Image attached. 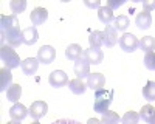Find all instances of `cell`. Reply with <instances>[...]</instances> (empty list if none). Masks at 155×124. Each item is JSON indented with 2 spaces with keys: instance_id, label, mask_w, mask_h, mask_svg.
I'll return each mask as SVG.
<instances>
[{
  "instance_id": "34",
  "label": "cell",
  "mask_w": 155,
  "mask_h": 124,
  "mask_svg": "<svg viewBox=\"0 0 155 124\" xmlns=\"http://www.w3.org/2000/svg\"><path fill=\"white\" fill-rule=\"evenodd\" d=\"M88 8H101V2H99V0H85V2H84Z\"/></svg>"
},
{
  "instance_id": "25",
  "label": "cell",
  "mask_w": 155,
  "mask_h": 124,
  "mask_svg": "<svg viewBox=\"0 0 155 124\" xmlns=\"http://www.w3.org/2000/svg\"><path fill=\"white\" fill-rule=\"evenodd\" d=\"M129 25H130V20H129L127 16H118V17H115V20L112 22V27L116 31H126Z\"/></svg>"
},
{
  "instance_id": "21",
  "label": "cell",
  "mask_w": 155,
  "mask_h": 124,
  "mask_svg": "<svg viewBox=\"0 0 155 124\" xmlns=\"http://www.w3.org/2000/svg\"><path fill=\"white\" fill-rule=\"evenodd\" d=\"M104 31H93L90 33V37H88V44L92 48H101L102 45H104Z\"/></svg>"
},
{
  "instance_id": "8",
  "label": "cell",
  "mask_w": 155,
  "mask_h": 124,
  "mask_svg": "<svg viewBox=\"0 0 155 124\" xmlns=\"http://www.w3.org/2000/svg\"><path fill=\"white\" fill-rule=\"evenodd\" d=\"M106 85V78L104 74L101 73H90L88 78H87V87L88 89H92L93 92H99L104 89Z\"/></svg>"
},
{
  "instance_id": "2",
  "label": "cell",
  "mask_w": 155,
  "mask_h": 124,
  "mask_svg": "<svg viewBox=\"0 0 155 124\" xmlns=\"http://www.w3.org/2000/svg\"><path fill=\"white\" fill-rule=\"evenodd\" d=\"M0 57H2V62L5 64V67L9 70L17 68L22 64V60H20L19 54L16 53V50L12 47H9L8 44H3L2 48H0Z\"/></svg>"
},
{
  "instance_id": "9",
  "label": "cell",
  "mask_w": 155,
  "mask_h": 124,
  "mask_svg": "<svg viewBox=\"0 0 155 124\" xmlns=\"http://www.w3.org/2000/svg\"><path fill=\"white\" fill-rule=\"evenodd\" d=\"M30 115L31 118H34L36 121H39L41 118H44L47 115V112H48V106L45 101H34L31 106H30Z\"/></svg>"
},
{
  "instance_id": "6",
  "label": "cell",
  "mask_w": 155,
  "mask_h": 124,
  "mask_svg": "<svg viewBox=\"0 0 155 124\" xmlns=\"http://www.w3.org/2000/svg\"><path fill=\"white\" fill-rule=\"evenodd\" d=\"M74 74H76L78 79L88 78V74H90V62L84 57V54L78 60H74Z\"/></svg>"
},
{
  "instance_id": "7",
  "label": "cell",
  "mask_w": 155,
  "mask_h": 124,
  "mask_svg": "<svg viewBox=\"0 0 155 124\" xmlns=\"http://www.w3.org/2000/svg\"><path fill=\"white\" fill-rule=\"evenodd\" d=\"M48 82H50L51 87H56V89H59V87L67 85L70 81H68V76H67L65 71H62V70H54V71L50 73Z\"/></svg>"
},
{
  "instance_id": "26",
  "label": "cell",
  "mask_w": 155,
  "mask_h": 124,
  "mask_svg": "<svg viewBox=\"0 0 155 124\" xmlns=\"http://www.w3.org/2000/svg\"><path fill=\"white\" fill-rule=\"evenodd\" d=\"M153 115H155V109L152 107V106H143L141 107V110H140V119H143L144 122H150V119L153 118Z\"/></svg>"
},
{
  "instance_id": "27",
  "label": "cell",
  "mask_w": 155,
  "mask_h": 124,
  "mask_svg": "<svg viewBox=\"0 0 155 124\" xmlns=\"http://www.w3.org/2000/svg\"><path fill=\"white\" fill-rule=\"evenodd\" d=\"M120 121H121V118L118 116V113L112 112V110H107L106 113H102V118H101L102 124H118Z\"/></svg>"
},
{
  "instance_id": "15",
  "label": "cell",
  "mask_w": 155,
  "mask_h": 124,
  "mask_svg": "<svg viewBox=\"0 0 155 124\" xmlns=\"http://www.w3.org/2000/svg\"><path fill=\"white\" fill-rule=\"evenodd\" d=\"M22 71L27 74V76H33V74L37 71V67H39V59L37 57H27L25 60H22Z\"/></svg>"
},
{
  "instance_id": "3",
  "label": "cell",
  "mask_w": 155,
  "mask_h": 124,
  "mask_svg": "<svg viewBox=\"0 0 155 124\" xmlns=\"http://www.w3.org/2000/svg\"><path fill=\"white\" fill-rule=\"evenodd\" d=\"M5 41L12 48L20 47V44H23V37H22V31L19 28V25L8 31H2V42H5Z\"/></svg>"
},
{
  "instance_id": "10",
  "label": "cell",
  "mask_w": 155,
  "mask_h": 124,
  "mask_svg": "<svg viewBox=\"0 0 155 124\" xmlns=\"http://www.w3.org/2000/svg\"><path fill=\"white\" fill-rule=\"evenodd\" d=\"M84 57L90 62V64L98 65V64H101V62H102V59H104V53H102L101 48H92V47H88L85 51H84Z\"/></svg>"
},
{
  "instance_id": "1",
  "label": "cell",
  "mask_w": 155,
  "mask_h": 124,
  "mask_svg": "<svg viewBox=\"0 0 155 124\" xmlns=\"http://www.w3.org/2000/svg\"><path fill=\"white\" fill-rule=\"evenodd\" d=\"M113 90H99L95 92V103H93V110L98 113H106L109 110V106L113 101Z\"/></svg>"
},
{
  "instance_id": "11",
  "label": "cell",
  "mask_w": 155,
  "mask_h": 124,
  "mask_svg": "<svg viewBox=\"0 0 155 124\" xmlns=\"http://www.w3.org/2000/svg\"><path fill=\"white\" fill-rule=\"evenodd\" d=\"M135 25L140 28V30H147L150 28V25H152V16H150V12L143 9V11H140L137 17H135Z\"/></svg>"
},
{
  "instance_id": "12",
  "label": "cell",
  "mask_w": 155,
  "mask_h": 124,
  "mask_svg": "<svg viewBox=\"0 0 155 124\" xmlns=\"http://www.w3.org/2000/svg\"><path fill=\"white\" fill-rule=\"evenodd\" d=\"M28 113H30V110L25 107L23 104H20V103H16L14 106L9 109V116H11V119H14V121L25 119Z\"/></svg>"
},
{
  "instance_id": "37",
  "label": "cell",
  "mask_w": 155,
  "mask_h": 124,
  "mask_svg": "<svg viewBox=\"0 0 155 124\" xmlns=\"http://www.w3.org/2000/svg\"><path fill=\"white\" fill-rule=\"evenodd\" d=\"M6 124H20V121H14V119H11L9 122H6Z\"/></svg>"
},
{
  "instance_id": "13",
  "label": "cell",
  "mask_w": 155,
  "mask_h": 124,
  "mask_svg": "<svg viewBox=\"0 0 155 124\" xmlns=\"http://www.w3.org/2000/svg\"><path fill=\"white\" fill-rule=\"evenodd\" d=\"M30 19H31L33 27H36V25H44L47 22V19H48V11L45 8H39L37 6V8H34L31 11Z\"/></svg>"
},
{
  "instance_id": "31",
  "label": "cell",
  "mask_w": 155,
  "mask_h": 124,
  "mask_svg": "<svg viewBox=\"0 0 155 124\" xmlns=\"http://www.w3.org/2000/svg\"><path fill=\"white\" fill-rule=\"evenodd\" d=\"M144 65L147 70H155V53H147L144 56Z\"/></svg>"
},
{
  "instance_id": "20",
  "label": "cell",
  "mask_w": 155,
  "mask_h": 124,
  "mask_svg": "<svg viewBox=\"0 0 155 124\" xmlns=\"http://www.w3.org/2000/svg\"><path fill=\"white\" fill-rule=\"evenodd\" d=\"M11 81H12L11 70H9V68H6V67H3L2 70H0V90L5 92V90H6V87L9 89V87L12 85V84H11Z\"/></svg>"
},
{
  "instance_id": "22",
  "label": "cell",
  "mask_w": 155,
  "mask_h": 124,
  "mask_svg": "<svg viewBox=\"0 0 155 124\" xmlns=\"http://www.w3.org/2000/svg\"><path fill=\"white\" fill-rule=\"evenodd\" d=\"M141 51H144L146 54L147 53H153L155 50V37L152 36H144L143 39L140 41V47H138Z\"/></svg>"
},
{
  "instance_id": "19",
  "label": "cell",
  "mask_w": 155,
  "mask_h": 124,
  "mask_svg": "<svg viewBox=\"0 0 155 124\" xmlns=\"http://www.w3.org/2000/svg\"><path fill=\"white\" fill-rule=\"evenodd\" d=\"M98 19L104 23V25H110L113 20H115V16H113V11L106 5V6H101L98 9Z\"/></svg>"
},
{
  "instance_id": "36",
  "label": "cell",
  "mask_w": 155,
  "mask_h": 124,
  "mask_svg": "<svg viewBox=\"0 0 155 124\" xmlns=\"http://www.w3.org/2000/svg\"><path fill=\"white\" fill-rule=\"evenodd\" d=\"M87 124H102V122H101V119H96V118H90V119L87 121Z\"/></svg>"
},
{
  "instance_id": "4",
  "label": "cell",
  "mask_w": 155,
  "mask_h": 124,
  "mask_svg": "<svg viewBox=\"0 0 155 124\" xmlns=\"http://www.w3.org/2000/svg\"><path fill=\"white\" fill-rule=\"evenodd\" d=\"M120 47L123 51L126 53H132L135 51V50L140 47V41H138V37L132 33H124L121 37H120V41H118Z\"/></svg>"
},
{
  "instance_id": "14",
  "label": "cell",
  "mask_w": 155,
  "mask_h": 124,
  "mask_svg": "<svg viewBox=\"0 0 155 124\" xmlns=\"http://www.w3.org/2000/svg\"><path fill=\"white\" fill-rule=\"evenodd\" d=\"M104 45L106 47H109V48H112V47H115L116 44H118V31H116L112 25H106V30H104Z\"/></svg>"
},
{
  "instance_id": "38",
  "label": "cell",
  "mask_w": 155,
  "mask_h": 124,
  "mask_svg": "<svg viewBox=\"0 0 155 124\" xmlns=\"http://www.w3.org/2000/svg\"><path fill=\"white\" fill-rule=\"evenodd\" d=\"M149 124H155V115H153V118L150 119V122H149Z\"/></svg>"
},
{
  "instance_id": "35",
  "label": "cell",
  "mask_w": 155,
  "mask_h": 124,
  "mask_svg": "<svg viewBox=\"0 0 155 124\" xmlns=\"http://www.w3.org/2000/svg\"><path fill=\"white\" fill-rule=\"evenodd\" d=\"M51 124H81V122L74 119H58V121H53Z\"/></svg>"
},
{
  "instance_id": "28",
  "label": "cell",
  "mask_w": 155,
  "mask_h": 124,
  "mask_svg": "<svg viewBox=\"0 0 155 124\" xmlns=\"http://www.w3.org/2000/svg\"><path fill=\"white\" fill-rule=\"evenodd\" d=\"M143 96L147 101H155V81H147L146 87H143Z\"/></svg>"
},
{
  "instance_id": "39",
  "label": "cell",
  "mask_w": 155,
  "mask_h": 124,
  "mask_svg": "<svg viewBox=\"0 0 155 124\" xmlns=\"http://www.w3.org/2000/svg\"><path fill=\"white\" fill-rule=\"evenodd\" d=\"M31 124H41V122H39V121H33Z\"/></svg>"
},
{
  "instance_id": "24",
  "label": "cell",
  "mask_w": 155,
  "mask_h": 124,
  "mask_svg": "<svg viewBox=\"0 0 155 124\" xmlns=\"http://www.w3.org/2000/svg\"><path fill=\"white\" fill-rule=\"evenodd\" d=\"M68 87H70L71 93H74V95H84L85 90L88 89V87L82 82V79H78V78L71 79V81L68 82Z\"/></svg>"
},
{
  "instance_id": "23",
  "label": "cell",
  "mask_w": 155,
  "mask_h": 124,
  "mask_svg": "<svg viewBox=\"0 0 155 124\" xmlns=\"http://www.w3.org/2000/svg\"><path fill=\"white\" fill-rule=\"evenodd\" d=\"M20 96H22V87H20L19 84H12L9 89L6 90V98H8V101L14 103V104L20 99Z\"/></svg>"
},
{
  "instance_id": "30",
  "label": "cell",
  "mask_w": 155,
  "mask_h": 124,
  "mask_svg": "<svg viewBox=\"0 0 155 124\" xmlns=\"http://www.w3.org/2000/svg\"><path fill=\"white\" fill-rule=\"evenodd\" d=\"M140 121V115L137 113V112H126L124 116L121 118V122L123 124H138Z\"/></svg>"
},
{
  "instance_id": "33",
  "label": "cell",
  "mask_w": 155,
  "mask_h": 124,
  "mask_svg": "<svg viewBox=\"0 0 155 124\" xmlns=\"http://www.w3.org/2000/svg\"><path fill=\"white\" fill-rule=\"evenodd\" d=\"M143 8L146 9V11H153L155 9V0H144L143 2Z\"/></svg>"
},
{
  "instance_id": "5",
  "label": "cell",
  "mask_w": 155,
  "mask_h": 124,
  "mask_svg": "<svg viewBox=\"0 0 155 124\" xmlns=\"http://www.w3.org/2000/svg\"><path fill=\"white\" fill-rule=\"evenodd\" d=\"M54 57H56V50L51 45H42L41 48L37 50V59H39L41 64L48 65V64H51V62L54 60Z\"/></svg>"
},
{
  "instance_id": "18",
  "label": "cell",
  "mask_w": 155,
  "mask_h": 124,
  "mask_svg": "<svg viewBox=\"0 0 155 124\" xmlns=\"http://www.w3.org/2000/svg\"><path fill=\"white\" fill-rule=\"evenodd\" d=\"M19 25V20L14 14L11 16H2L0 17V31H8L11 28H14Z\"/></svg>"
},
{
  "instance_id": "32",
  "label": "cell",
  "mask_w": 155,
  "mask_h": 124,
  "mask_svg": "<svg viewBox=\"0 0 155 124\" xmlns=\"http://www.w3.org/2000/svg\"><path fill=\"white\" fill-rule=\"evenodd\" d=\"M106 5H107V6H109V8L113 11V9H116V8L123 6V5H124V0H118V2H116V0H109V2H107Z\"/></svg>"
},
{
  "instance_id": "29",
  "label": "cell",
  "mask_w": 155,
  "mask_h": 124,
  "mask_svg": "<svg viewBox=\"0 0 155 124\" xmlns=\"http://www.w3.org/2000/svg\"><path fill=\"white\" fill-rule=\"evenodd\" d=\"M9 8L12 11V14L17 16V14H20V12L25 11V8H27V2H25V0H11Z\"/></svg>"
},
{
  "instance_id": "16",
  "label": "cell",
  "mask_w": 155,
  "mask_h": 124,
  "mask_svg": "<svg viewBox=\"0 0 155 124\" xmlns=\"http://www.w3.org/2000/svg\"><path fill=\"white\" fill-rule=\"evenodd\" d=\"M22 37H23V44L25 45H34L39 39V33L36 30V27H28L22 31Z\"/></svg>"
},
{
  "instance_id": "17",
  "label": "cell",
  "mask_w": 155,
  "mask_h": 124,
  "mask_svg": "<svg viewBox=\"0 0 155 124\" xmlns=\"http://www.w3.org/2000/svg\"><path fill=\"white\" fill-rule=\"evenodd\" d=\"M84 54L82 51V47L81 45H78V44H71L65 48V57L68 60H78L81 56Z\"/></svg>"
}]
</instances>
